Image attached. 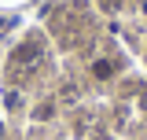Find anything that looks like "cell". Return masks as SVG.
Wrapping results in <instances>:
<instances>
[{
	"mask_svg": "<svg viewBox=\"0 0 147 140\" xmlns=\"http://www.w3.org/2000/svg\"><path fill=\"white\" fill-rule=\"evenodd\" d=\"M37 59H40V44H37V41H26V44H18L15 52H11V70L30 67V63H37Z\"/></svg>",
	"mask_w": 147,
	"mask_h": 140,
	"instance_id": "1",
	"label": "cell"
},
{
	"mask_svg": "<svg viewBox=\"0 0 147 140\" xmlns=\"http://www.w3.org/2000/svg\"><path fill=\"white\" fill-rule=\"evenodd\" d=\"M110 74H114V63H110V59H96V63H92V77H99V81H107Z\"/></svg>",
	"mask_w": 147,
	"mask_h": 140,
	"instance_id": "2",
	"label": "cell"
},
{
	"mask_svg": "<svg viewBox=\"0 0 147 140\" xmlns=\"http://www.w3.org/2000/svg\"><path fill=\"white\" fill-rule=\"evenodd\" d=\"M52 111H55L52 103H40V107H37V118H40V122H44V118H52Z\"/></svg>",
	"mask_w": 147,
	"mask_h": 140,
	"instance_id": "3",
	"label": "cell"
}]
</instances>
